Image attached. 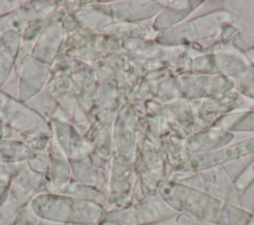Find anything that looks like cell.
<instances>
[{
    "label": "cell",
    "mask_w": 254,
    "mask_h": 225,
    "mask_svg": "<svg viewBox=\"0 0 254 225\" xmlns=\"http://www.w3.org/2000/svg\"><path fill=\"white\" fill-rule=\"evenodd\" d=\"M159 191L164 201L178 213L211 225H254V214L241 207L216 198L194 187L163 182Z\"/></svg>",
    "instance_id": "1"
},
{
    "label": "cell",
    "mask_w": 254,
    "mask_h": 225,
    "mask_svg": "<svg viewBox=\"0 0 254 225\" xmlns=\"http://www.w3.org/2000/svg\"><path fill=\"white\" fill-rule=\"evenodd\" d=\"M34 209L41 217L58 222L93 224L101 220V210L92 203H74L55 197H40L34 202Z\"/></svg>",
    "instance_id": "2"
},
{
    "label": "cell",
    "mask_w": 254,
    "mask_h": 225,
    "mask_svg": "<svg viewBox=\"0 0 254 225\" xmlns=\"http://www.w3.org/2000/svg\"><path fill=\"white\" fill-rule=\"evenodd\" d=\"M254 153V138L228 147L213 150L208 153L191 156L177 165V169L183 172L198 173L221 165L243 158Z\"/></svg>",
    "instance_id": "3"
},
{
    "label": "cell",
    "mask_w": 254,
    "mask_h": 225,
    "mask_svg": "<svg viewBox=\"0 0 254 225\" xmlns=\"http://www.w3.org/2000/svg\"><path fill=\"white\" fill-rule=\"evenodd\" d=\"M253 181H254V160L235 178L234 187L237 192L243 193Z\"/></svg>",
    "instance_id": "4"
},
{
    "label": "cell",
    "mask_w": 254,
    "mask_h": 225,
    "mask_svg": "<svg viewBox=\"0 0 254 225\" xmlns=\"http://www.w3.org/2000/svg\"><path fill=\"white\" fill-rule=\"evenodd\" d=\"M197 221L186 214L183 213H176L170 217H167L165 219L159 220L157 222H154L149 225H193Z\"/></svg>",
    "instance_id": "5"
},
{
    "label": "cell",
    "mask_w": 254,
    "mask_h": 225,
    "mask_svg": "<svg viewBox=\"0 0 254 225\" xmlns=\"http://www.w3.org/2000/svg\"><path fill=\"white\" fill-rule=\"evenodd\" d=\"M193 225H204V224H198V223L196 222V223H195V224H193Z\"/></svg>",
    "instance_id": "6"
},
{
    "label": "cell",
    "mask_w": 254,
    "mask_h": 225,
    "mask_svg": "<svg viewBox=\"0 0 254 225\" xmlns=\"http://www.w3.org/2000/svg\"><path fill=\"white\" fill-rule=\"evenodd\" d=\"M252 213H253V214H254V211H253V212H252Z\"/></svg>",
    "instance_id": "7"
},
{
    "label": "cell",
    "mask_w": 254,
    "mask_h": 225,
    "mask_svg": "<svg viewBox=\"0 0 254 225\" xmlns=\"http://www.w3.org/2000/svg\"><path fill=\"white\" fill-rule=\"evenodd\" d=\"M114 225H118V224H114Z\"/></svg>",
    "instance_id": "8"
}]
</instances>
